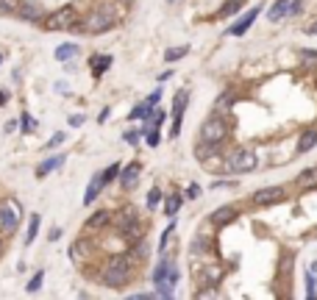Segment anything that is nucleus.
<instances>
[{
  "mask_svg": "<svg viewBox=\"0 0 317 300\" xmlns=\"http://www.w3.org/2000/svg\"><path fill=\"white\" fill-rule=\"evenodd\" d=\"M64 164V156H53V159H48L45 164H39V170H36V178H45V175L50 173V170H56Z\"/></svg>",
  "mask_w": 317,
  "mask_h": 300,
  "instance_id": "18",
  "label": "nucleus"
},
{
  "mask_svg": "<svg viewBox=\"0 0 317 300\" xmlns=\"http://www.w3.org/2000/svg\"><path fill=\"white\" fill-rule=\"evenodd\" d=\"M309 34H317V22H315V25H309Z\"/></svg>",
  "mask_w": 317,
  "mask_h": 300,
  "instance_id": "45",
  "label": "nucleus"
},
{
  "mask_svg": "<svg viewBox=\"0 0 317 300\" xmlns=\"http://www.w3.org/2000/svg\"><path fill=\"white\" fill-rule=\"evenodd\" d=\"M167 78H173V72H170V70H167V72H162V75H159V84H164V81H167Z\"/></svg>",
  "mask_w": 317,
  "mask_h": 300,
  "instance_id": "43",
  "label": "nucleus"
},
{
  "mask_svg": "<svg viewBox=\"0 0 317 300\" xmlns=\"http://www.w3.org/2000/svg\"><path fill=\"white\" fill-rule=\"evenodd\" d=\"M242 3H245V0H228L226 8H223V14H234V11H237V8L242 6Z\"/></svg>",
  "mask_w": 317,
  "mask_h": 300,
  "instance_id": "33",
  "label": "nucleus"
},
{
  "mask_svg": "<svg viewBox=\"0 0 317 300\" xmlns=\"http://www.w3.org/2000/svg\"><path fill=\"white\" fill-rule=\"evenodd\" d=\"M136 178H139V164L134 161V164H128V167L120 173V183H123V189H134Z\"/></svg>",
  "mask_w": 317,
  "mask_h": 300,
  "instance_id": "13",
  "label": "nucleus"
},
{
  "mask_svg": "<svg viewBox=\"0 0 317 300\" xmlns=\"http://www.w3.org/2000/svg\"><path fill=\"white\" fill-rule=\"evenodd\" d=\"M22 122L28 125V128H25V131H34V128H36V122H34V120H31V117H28V114H22Z\"/></svg>",
  "mask_w": 317,
  "mask_h": 300,
  "instance_id": "38",
  "label": "nucleus"
},
{
  "mask_svg": "<svg viewBox=\"0 0 317 300\" xmlns=\"http://www.w3.org/2000/svg\"><path fill=\"white\" fill-rule=\"evenodd\" d=\"M159 98H162V92L156 89V92H153V95H150V98H148V103H159Z\"/></svg>",
  "mask_w": 317,
  "mask_h": 300,
  "instance_id": "42",
  "label": "nucleus"
},
{
  "mask_svg": "<svg viewBox=\"0 0 317 300\" xmlns=\"http://www.w3.org/2000/svg\"><path fill=\"white\" fill-rule=\"evenodd\" d=\"M148 145H150V147L159 145V131H156V125H153V128H148Z\"/></svg>",
  "mask_w": 317,
  "mask_h": 300,
  "instance_id": "35",
  "label": "nucleus"
},
{
  "mask_svg": "<svg viewBox=\"0 0 317 300\" xmlns=\"http://www.w3.org/2000/svg\"><path fill=\"white\" fill-rule=\"evenodd\" d=\"M126 142H131V145H136V142H139V133L128 131V133H126Z\"/></svg>",
  "mask_w": 317,
  "mask_h": 300,
  "instance_id": "39",
  "label": "nucleus"
},
{
  "mask_svg": "<svg viewBox=\"0 0 317 300\" xmlns=\"http://www.w3.org/2000/svg\"><path fill=\"white\" fill-rule=\"evenodd\" d=\"M159 200H162V192H159V189H150L148 192V209H156Z\"/></svg>",
  "mask_w": 317,
  "mask_h": 300,
  "instance_id": "29",
  "label": "nucleus"
},
{
  "mask_svg": "<svg viewBox=\"0 0 317 300\" xmlns=\"http://www.w3.org/2000/svg\"><path fill=\"white\" fill-rule=\"evenodd\" d=\"M22 0H0V14H17Z\"/></svg>",
  "mask_w": 317,
  "mask_h": 300,
  "instance_id": "25",
  "label": "nucleus"
},
{
  "mask_svg": "<svg viewBox=\"0 0 317 300\" xmlns=\"http://www.w3.org/2000/svg\"><path fill=\"white\" fill-rule=\"evenodd\" d=\"M214 295H217L214 289H200V292H197V298H214Z\"/></svg>",
  "mask_w": 317,
  "mask_h": 300,
  "instance_id": "41",
  "label": "nucleus"
},
{
  "mask_svg": "<svg viewBox=\"0 0 317 300\" xmlns=\"http://www.w3.org/2000/svg\"><path fill=\"white\" fill-rule=\"evenodd\" d=\"M131 258L128 256H114L109 258V264H106L103 270V284L112 286V289H120V286L128 284V278H131Z\"/></svg>",
  "mask_w": 317,
  "mask_h": 300,
  "instance_id": "1",
  "label": "nucleus"
},
{
  "mask_svg": "<svg viewBox=\"0 0 317 300\" xmlns=\"http://www.w3.org/2000/svg\"><path fill=\"white\" fill-rule=\"evenodd\" d=\"M173 258H162V261H159V267H156V272H153V284H156V289H159V286L164 284V281H167V275H170V270H173Z\"/></svg>",
  "mask_w": 317,
  "mask_h": 300,
  "instance_id": "14",
  "label": "nucleus"
},
{
  "mask_svg": "<svg viewBox=\"0 0 317 300\" xmlns=\"http://www.w3.org/2000/svg\"><path fill=\"white\" fill-rule=\"evenodd\" d=\"M228 103H234V98H231V95H223V98L217 100V112H226V109H231Z\"/></svg>",
  "mask_w": 317,
  "mask_h": 300,
  "instance_id": "34",
  "label": "nucleus"
},
{
  "mask_svg": "<svg viewBox=\"0 0 317 300\" xmlns=\"http://www.w3.org/2000/svg\"><path fill=\"white\" fill-rule=\"evenodd\" d=\"M284 197V186H264L254 195V206H270V203H278Z\"/></svg>",
  "mask_w": 317,
  "mask_h": 300,
  "instance_id": "8",
  "label": "nucleus"
},
{
  "mask_svg": "<svg viewBox=\"0 0 317 300\" xmlns=\"http://www.w3.org/2000/svg\"><path fill=\"white\" fill-rule=\"evenodd\" d=\"M206 278H209V284H217L220 281V267H206Z\"/></svg>",
  "mask_w": 317,
  "mask_h": 300,
  "instance_id": "30",
  "label": "nucleus"
},
{
  "mask_svg": "<svg viewBox=\"0 0 317 300\" xmlns=\"http://www.w3.org/2000/svg\"><path fill=\"white\" fill-rule=\"evenodd\" d=\"M109 67H112V56H103V53H100V56H92V75L95 78H100Z\"/></svg>",
  "mask_w": 317,
  "mask_h": 300,
  "instance_id": "15",
  "label": "nucleus"
},
{
  "mask_svg": "<svg viewBox=\"0 0 317 300\" xmlns=\"http://www.w3.org/2000/svg\"><path fill=\"white\" fill-rule=\"evenodd\" d=\"M42 281H45V270H39V272L34 275V278L28 281V292H31V295L39 292V289H42Z\"/></svg>",
  "mask_w": 317,
  "mask_h": 300,
  "instance_id": "26",
  "label": "nucleus"
},
{
  "mask_svg": "<svg viewBox=\"0 0 317 300\" xmlns=\"http://www.w3.org/2000/svg\"><path fill=\"white\" fill-rule=\"evenodd\" d=\"M187 53H190L187 45H181V48H170L167 53H164V61H178V59H184Z\"/></svg>",
  "mask_w": 317,
  "mask_h": 300,
  "instance_id": "22",
  "label": "nucleus"
},
{
  "mask_svg": "<svg viewBox=\"0 0 317 300\" xmlns=\"http://www.w3.org/2000/svg\"><path fill=\"white\" fill-rule=\"evenodd\" d=\"M256 164H259V159L248 147H237L231 153V159H228V170L231 173H251V170H256Z\"/></svg>",
  "mask_w": 317,
  "mask_h": 300,
  "instance_id": "4",
  "label": "nucleus"
},
{
  "mask_svg": "<svg viewBox=\"0 0 317 300\" xmlns=\"http://www.w3.org/2000/svg\"><path fill=\"white\" fill-rule=\"evenodd\" d=\"M287 8H289V0H275L273 6H270V14H267V20H273V22L284 20V17H287Z\"/></svg>",
  "mask_w": 317,
  "mask_h": 300,
  "instance_id": "16",
  "label": "nucleus"
},
{
  "mask_svg": "<svg viewBox=\"0 0 317 300\" xmlns=\"http://www.w3.org/2000/svg\"><path fill=\"white\" fill-rule=\"evenodd\" d=\"M20 214H22V206L17 200H8L3 209H0V225L6 234H14L17 225H20Z\"/></svg>",
  "mask_w": 317,
  "mask_h": 300,
  "instance_id": "6",
  "label": "nucleus"
},
{
  "mask_svg": "<svg viewBox=\"0 0 317 300\" xmlns=\"http://www.w3.org/2000/svg\"><path fill=\"white\" fill-rule=\"evenodd\" d=\"M17 14H20L22 20H31V22H34V20H39L45 11H42V3H36V0H22Z\"/></svg>",
  "mask_w": 317,
  "mask_h": 300,
  "instance_id": "9",
  "label": "nucleus"
},
{
  "mask_svg": "<svg viewBox=\"0 0 317 300\" xmlns=\"http://www.w3.org/2000/svg\"><path fill=\"white\" fill-rule=\"evenodd\" d=\"M187 89H181L176 95V100H173V128H170V136H178V131H181V117H184V106H187Z\"/></svg>",
  "mask_w": 317,
  "mask_h": 300,
  "instance_id": "7",
  "label": "nucleus"
},
{
  "mask_svg": "<svg viewBox=\"0 0 317 300\" xmlns=\"http://www.w3.org/2000/svg\"><path fill=\"white\" fill-rule=\"evenodd\" d=\"M72 56H78V45H62V48H56L59 61H70Z\"/></svg>",
  "mask_w": 317,
  "mask_h": 300,
  "instance_id": "20",
  "label": "nucleus"
},
{
  "mask_svg": "<svg viewBox=\"0 0 317 300\" xmlns=\"http://www.w3.org/2000/svg\"><path fill=\"white\" fill-rule=\"evenodd\" d=\"M112 25H114L112 11L100 8V11H92V14L86 17L84 25H81V31H86V34H103V31H109Z\"/></svg>",
  "mask_w": 317,
  "mask_h": 300,
  "instance_id": "5",
  "label": "nucleus"
},
{
  "mask_svg": "<svg viewBox=\"0 0 317 300\" xmlns=\"http://www.w3.org/2000/svg\"><path fill=\"white\" fill-rule=\"evenodd\" d=\"M117 173H120V164H112L109 170H103V175H100V181H103V186H106L109 181H114V178H117Z\"/></svg>",
  "mask_w": 317,
  "mask_h": 300,
  "instance_id": "28",
  "label": "nucleus"
},
{
  "mask_svg": "<svg viewBox=\"0 0 317 300\" xmlns=\"http://www.w3.org/2000/svg\"><path fill=\"white\" fill-rule=\"evenodd\" d=\"M62 142H64V133H56V136L48 142V147H56V145H62Z\"/></svg>",
  "mask_w": 317,
  "mask_h": 300,
  "instance_id": "37",
  "label": "nucleus"
},
{
  "mask_svg": "<svg viewBox=\"0 0 317 300\" xmlns=\"http://www.w3.org/2000/svg\"><path fill=\"white\" fill-rule=\"evenodd\" d=\"M123 3H131V0H123Z\"/></svg>",
  "mask_w": 317,
  "mask_h": 300,
  "instance_id": "46",
  "label": "nucleus"
},
{
  "mask_svg": "<svg viewBox=\"0 0 317 300\" xmlns=\"http://www.w3.org/2000/svg\"><path fill=\"white\" fill-rule=\"evenodd\" d=\"M106 223H109V211H98V214H92V217H89L86 228H103Z\"/></svg>",
  "mask_w": 317,
  "mask_h": 300,
  "instance_id": "23",
  "label": "nucleus"
},
{
  "mask_svg": "<svg viewBox=\"0 0 317 300\" xmlns=\"http://www.w3.org/2000/svg\"><path fill=\"white\" fill-rule=\"evenodd\" d=\"M70 125H84V117H81V114H72V117H70Z\"/></svg>",
  "mask_w": 317,
  "mask_h": 300,
  "instance_id": "40",
  "label": "nucleus"
},
{
  "mask_svg": "<svg viewBox=\"0 0 317 300\" xmlns=\"http://www.w3.org/2000/svg\"><path fill=\"white\" fill-rule=\"evenodd\" d=\"M237 217H240V211L234 209V206H220V209L211 214V223L214 225H226V223H234Z\"/></svg>",
  "mask_w": 317,
  "mask_h": 300,
  "instance_id": "11",
  "label": "nucleus"
},
{
  "mask_svg": "<svg viewBox=\"0 0 317 300\" xmlns=\"http://www.w3.org/2000/svg\"><path fill=\"white\" fill-rule=\"evenodd\" d=\"M103 189V181H100V175H95L92 178V183L86 186V195H84V203L89 206V203H95V197H98V192Z\"/></svg>",
  "mask_w": 317,
  "mask_h": 300,
  "instance_id": "19",
  "label": "nucleus"
},
{
  "mask_svg": "<svg viewBox=\"0 0 317 300\" xmlns=\"http://www.w3.org/2000/svg\"><path fill=\"white\" fill-rule=\"evenodd\" d=\"M187 197H190V200L200 197V186H197V183H190V186H187Z\"/></svg>",
  "mask_w": 317,
  "mask_h": 300,
  "instance_id": "36",
  "label": "nucleus"
},
{
  "mask_svg": "<svg viewBox=\"0 0 317 300\" xmlns=\"http://www.w3.org/2000/svg\"><path fill=\"white\" fill-rule=\"evenodd\" d=\"M228 136V122L223 117H206L203 125H200V139L206 142V145H220V142Z\"/></svg>",
  "mask_w": 317,
  "mask_h": 300,
  "instance_id": "2",
  "label": "nucleus"
},
{
  "mask_svg": "<svg viewBox=\"0 0 317 300\" xmlns=\"http://www.w3.org/2000/svg\"><path fill=\"white\" fill-rule=\"evenodd\" d=\"M36 231H39V214H31L28 220V234H25V244H31L36 239Z\"/></svg>",
  "mask_w": 317,
  "mask_h": 300,
  "instance_id": "24",
  "label": "nucleus"
},
{
  "mask_svg": "<svg viewBox=\"0 0 317 300\" xmlns=\"http://www.w3.org/2000/svg\"><path fill=\"white\" fill-rule=\"evenodd\" d=\"M78 22V11L72 6H64L59 11H53L50 17H45V28L48 31H70Z\"/></svg>",
  "mask_w": 317,
  "mask_h": 300,
  "instance_id": "3",
  "label": "nucleus"
},
{
  "mask_svg": "<svg viewBox=\"0 0 317 300\" xmlns=\"http://www.w3.org/2000/svg\"><path fill=\"white\" fill-rule=\"evenodd\" d=\"M306 298H317V292H315V267H309V272H306Z\"/></svg>",
  "mask_w": 317,
  "mask_h": 300,
  "instance_id": "27",
  "label": "nucleus"
},
{
  "mask_svg": "<svg viewBox=\"0 0 317 300\" xmlns=\"http://www.w3.org/2000/svg\"><path fill=\"white\" fill-rule=\"evenodd\" d=\"M181 203H184L181 195H170L167 197V206H164V214H167V217H176L178 209H181Z\"/></svg>",
  "mask_w": 317,
  "mask_h": 300,
  "instance_id": "21",
  "label": "nucleus"
},
{
  "mask_svg": "<svg viewBox=\"0 0 317 300\" xmlns=\"http://www.w3.org/2000/svg\"><path fill=\"white\" fill-rule=\"evenodd\" d=\"M256 17H259V6H254V8H251V11H248V14L242 17L240 22H234V25H231V36H242L248 28H251V25H254V20H256Z\"/></svg>",
  "mask_w": 317,
  "mask_h": 300,
  "instance_id": "10",
  "label": "nucleus"
},
{
  "mask_svg": "<svg viewBox=\"0 0 317 300\" xmlns=\"http://www.w3.org/2000/svg\"><path fill=\"white\" fill-rule=\"evenodd\" d=\"M303 8V0H289V8H287V17H295L298 11Z\"/></svg>",
  "mask_w": 317,
  "mask_h": 300,
  "instance_id": "32",
  "label": "nucleus"
},
{
  "mask_svg": "<svg viewBox=\"0 0 317 300\" xmlns=\"http://www.w3.org/2000/svg\"><path fill=\"white\" fill-rule=\"evenodd\" d=\"M6 103V92H0V106Z\"/></svg>",
  "mask_w": 317,
  "mask_h": 300,
  "instance_id": "44",
  "label": "nucleus"
},
{
  "mask_svg": "<svg viewBox=\"0 0 317 300\" xmlns=\"http://www.w3.org/2000/svg\"><path fill=\"white\" fill-rule=\"evenodd\" d=\"M315 145H317V128H306L298 136V153H309Z\"/></svg>",
  "mask_w": 317,
  "mask_h": 300,
  "instance_id": "12",
  "label": "nucleus"
},
{
  "mask_svg": "<svg viewBox=\"0 0 317 300\" xmlns=\"http://www.w3.org/2000/svg\"><path fill=\"white\" fill-rule=\"evenodd\" d=\"M301 59L306 64H312V67H315V64H317V50H301Z\"/></svg>",
  "mask_w": 317,
  "mask_h": 300,
  "instance_id": "31",
  "label": "nucleus"
},
{
  "mask_svg": "<svg viewBox=\"0 0 317 300\" xmlns=\"http://www.w3.org/2000/svg\"><path fill=\"white\" fill-rule=\"evenodd\" d=\"M295 183H298V186H317V167L303 170V173L295 178Z\"/></svg>",
  "mask_w": 317,
  "mask_h": 300,
  "instance_id": "17",
  "label": "nucleus"
}]
</instances>
